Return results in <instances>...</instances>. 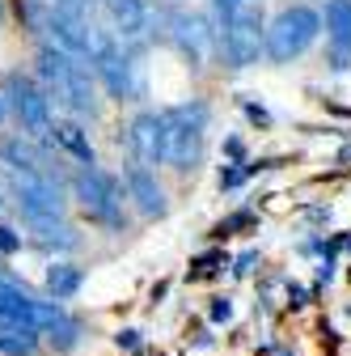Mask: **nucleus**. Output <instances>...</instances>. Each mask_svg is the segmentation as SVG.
I'll return each instance as SVG.
<instances>
[{
    "mask_svg": "<svg viewBox=\"0 0 351 356\" xmlns=\"http://www.w3.org/2000/svg\"><path fill=\"white\" fill-rule=\"evenodd\" d=\"M318 30H322V17H318L309 5H292V9H284V13L267 26V56H271L275 64L296 60V56L318 38Z\"/></svg>",
    "mask_w": 351,
    "mask_h": 356,
    "instance_id": "nucleus-2",
    "label": "nucleus"
},
{
    "mask_svg": "<svg viewBox=\"0 0 351 356\" xmlns=\"http://www.w3.org/2000/svg\"><path fill=\"white\" fill-rule=\"evenodd\" d=\"M64 318V309L51 301H34L17 289H0V331H51Z\"/></svg>",
    "mask_w": 351,
    "mask_h": 356,
    "instance_id": "nucleus-4",
    "label": "nucleus"
},
{
    "mask_svg": "<svg viewBox=\"0 0 351 356\" xmlns=\"http://www.w3.org/2000/svg\"><path fill=\"white\" fill-rule=\"evenodd\" d=\"M22 246V238H17V229H9V225H0V250L5 254H13Z\"/></svg>",
    "mask_w": 351,
    "mask_h": 356,
    "instance_id": "nucleus-26",
    "label": "nucleus"
},
{
    "mask_svg": "<svg viewBox=\"0 0 351 356\" xmlns=\"http://www.w3.org/2000/svg\"><path fill=\"white\" fill-rule=\"evenodd\" d=\"M127 145L131 153L140 157V165H157L165 161V115H153V111H140L127 127Z\"/></svg>",
    "mask_w": 351,
    "mask_h": 356,
    "instance_id": "nucleus-9",
    "label": "nucleus"
},
{
    "mask_svg": "<svg viewBox=\"0 0 351 356\" xmlns=\"http://www.w3.org/2000/svg\"><path fill=\"white\" fill-rule=\"evenodd\" d=\"M55 140L76 157V161H85V165H94V145H89V136L80 131V123H55Z\"/></svg>",
    "mask_w": 351,
    "mask_h": 356,
    "instance_id": "nucleus-18",
    "label": "nucleus"
},
{
    "mask_svg": "<svg viewBox=\"0 0 351 356\" xmlns=\"http://www.w3.org/2000/svg\"><path fill=\"white\" fill-rule=\"evenodd\" d=\"M326 38L334 51V68L343 72L351 64V0H330L326 5Z\"/></svg>",
    "mask_w": 351,
    "mask_h": 356,
    "instance_id": "nucleus-11",
    "label": "nucleus"
},
{
    "mask_svg": "<svg viewBox=\"0 0 351 356\" xmlns=\"http://www.w3.org/2000/svg\"><path fill=\"white\" fill-rule=\"evenodd\" d=\"M47 30H51V42L64 51V56H89V26L72 13H47Z\"/></svg>",
    "mask_w": 351,
    "mask_h": 356,
    "instance_id": "nucleus-13",
    "label": "nucleus"
},
{
    "mask_svg": "<svg viewBox=\"0 0 351 356\" xmlns=\"http://www.w3.org/2000/svg\"><path fill=\"white\" fill-rule=\"evenodd\" d=\"M76 289H80V267H72V263H55L51 272H47V293H51L55 301L72 297Z\"/></svg>",
    "mask_w": 351,
    "mask_h": 356,
    "instance_id": "nucleus-20",
    "label": "nucleus"
},
{
    "mask_svg": "<svg viewBox=\"0 0 351 356\" xmlns=\"http://www.w3.org/2000/svg\"><path fill=\"white\" fill-rule=\"evenodd\" d=\"M38 348V331H0V356H30Z\"/></svg>",
    "mask_w": 351,
    "mask_h": 356,
    "instance_id": "nucleus-21",
    "label": "nucleus"
},
{
    "mask_svg": "<svg viewBox=\"0 0 351 356\" xmlns=\"http://www.w3.org/2000/svg\"><path fill=\"white\" fill-rule=\"evenodd\" d=\"M9 102H13V111H17V119H22L26 131H34V136H47V131H51L47 94H42V89H34L22 72L9 76Z\"/></svg>",
    "mask_w": 351,
    "mask_h": 356,
    "instance_id": "nucleus-8",
    "label": "nucleus"
},
{
    "mask_svg": "<svg viewBox=\"0 0 351 356\" xmlns=\"http://www.w3.org/2000/svg\"><path fill=\"white\" fill-rule=\"evenodd\" d=\"M30 229H34V242L38 246H55V250H72L80 238L76 229L68 225L64 216H47V220H30Z\"/></svg>",
    "mask_w": 351,
    "mask_h": 356,
    "instance_id": "nucleus-15",
    "label": "nucleus"
},
{
    "mask_svg": "<svg viewBox=\"0 0 351 356\" xmlns=\"http://www.w3.org/2000/svg\"><path fill=\"white\" fill-rule=\"evenodd\" d=\"M221 47H225L229 68H250V64H258V56L267 51V30H262L258 13L233 17V22L225 26V34H221Z\"/></svg>",
    "mask_w": 351,
    "mask_h": 356,
    "instance_id": "nucleus-6",
    "label": "nucleus"
},
{
    "mask_svg": "<svg viewBox=\"0 0 351 356\" xmlns=\"http://www.w3.org/2000/svg\"><path fill=\"white\" fill-rule=\"evenodd\" d=\"M136 343H140L136 331H123V335H119V348H136Z\"/></svg>",
    "mask_w": 351,
    "mask_h": 356,
    "instance_id": "nucleus-28",
    "label": "nucleus"
},
{
    "mask_svg": "<svg viewBox=\"0 0 351 356\" xmlns=\"http://www.w3.org/2000/svg\"><path fill=\"white\" fill-rule=\"evenodd\" d=\"M203 127H207V106L187 102L165 111V161L173 170H195L203 157Z\"/></svg>",
    "mask_w": 351,
    "mask_h": 356,
    "instance_id": "nucleus-1",
    "label": "nucleus"
},
{
    "mask_svg": "<svg viewBox=\"0 0 351 356\" xmlns=\"http://www.w3.org/2000/svg\"><path fill=\"white\" fill-rule=\"evenodd\" d=\"M110 13H114V26H119L123 38H140L144 26H148V5L144 0H119V5H110Z\"/></svg>",
    "mask_w": 351,
    "mask_h": 356,
    "instance_id": "nucleus-16",
    "label": "nucleus"
},
{
    "mask_svg": "<svg viewBox=\"0 0 351 356\" xmlns=\"http://www.w3.org/2000/svg\"><path fill=\"white\" fill-rule=\"evenodd\" d=\"M127 191H131V200H136V208L144 212V216H165V191H161V183H157V174L148 170V165H136V170H127Z\"/></svg>",
    "mask_w": 351,
    "mask_h": 356,
    "instance_id": "nucleus-14",
    "label": "nucleus"
},
{
    "mask_svg": "<svg viewBox=\"0 0 351 356\" xmlns=\"http://www.w3.org/2000/svg\"><path fill=\"white\" fill-rule=\"evenodd\" d=\"M241 178H246V170H241V165H233V170H225V174H221V187H237Z\"/></svg>",
    "mask_w": 351,
    "mask_h": 356,
    "instance_id": "nucleus-27",
    "label": "nucleus"
},
{
    "mask_svg": "<svg viewBox=\"0 0 351 356\" xmlns=\"http://www.w3.org/2000/svg\"><path fill=\"white\" fill-rule=\"evenodd\" d=\"M212 5H216V17H221V30H225L233 17H241V5H246V0H212Z\"/></svg>",
    "mask_w": 351,
    "mask_h": 356,
    "instance_id": "nucleus-23",
    "label": "nucleus"
},
{
    "mask_svg": "<svg viewBox=\"0 0 351 356\" xmlns=\"http://www.w3.org/2000/svg\"><path fill=\"white\" fill-rule=\"evenodd\" d=\"M221 263H225V254H203V259H195V276H212Z\"/></svg>",
    "mask_w": 351,
    "mask_h": 356,
    "instance_id": "nucleus-25",
    "label": "nucleus"
},
{
    "mask_svg": "<svg viewBox=\"0 0 351 356\" xmlns=\"http://www.w3.org/2000/svg\"><path fill=\"white\" fill-rule=\"evenodd\" d=\"M94 68H98L102 85L110 89V98H119V102H136V98L144 94V76H140V64L131 60V56H123L119 47H114L110 56L94 60Z\"/></svg>",
    "mask_w": 351,
    "mask_h": 356,
    "instance_id": "nucleus-7",
    "label": "nucleus"
},
{
    "mask_svg": "<svg viewBox=\"0 0 351 356\" xmlns=\"http://www.w3.org/2000/svg\"><path fill=\"white\" fill-rule=\"evenodd\" d=\"M106 5H119V0H106Z\"/></svg>",
    "mask_w": 351,
    "mask_h": 356,
    "instance_id": "nucleus-32",
    "label": "nucleus"
},
{
    "mask_svg": "<svg viewBox=\"0 0 351 356\" xmlns=\"http://www.w3.org/2000/svg\"><path fill=\"white\" fill-rule=\"evenodd\" d=\"M0 22H5V0H0Z\"/></svg>",
    "mask_w": 351,
    "mask_h": 356,
    "instance_id": "nucleus-30",
    "label": "nucleus"
},
{
    "mask_svg": "<svg viewBox=\"0 0 351 356\" xmlns=\"http://www.w3.org/2000/svg\"><path fill=\"white\" fill-rule=\"evenodd\" d=\"M72 68L76 64L60 47H38V76H42V85H47V94L60 98L64 106H68V89H72Z\"/></svg>",
    "mask_w": 351,
    "mask_h": 356,
    "instance_id": "nucleus-12",
    "label": "nucleus"
},
{
    "mask_svg": "<svg viewBox=\"0 0 351 356\" xmlns=\"http://www.w3.org/2000/svg\"><path fill=\"white\" fill-rule=\"evenodd\" d=\"M246 111H250V119H254V123H267V111H262V106H254V102H246Z\"/></svg>",
    "mask_w": 351,
    "mask_h": 356,
    "instance_id": "nucleus-29",
    "label": "nucleus"
},
{
    "mask_svg": "<svg viewBox=\"0 0 351 356\" xmlns=\"http://www.w3.org/2000/svg\"><path fill=\"white\" fill-rule=\"evenodd\" d=\"M5 161L17 170V174H34V170H42V157H38V149L30 145V140H22V136H13V140H5Z\"/></svg>",
    "mask_w": 351,
    "mask_h": 356,
    "instance_id": "nucleus-19",
    "label": "nucleus"
},
{
    "mask_svg": "<svg viewBox=\"0 0 351 356\" xmlns=\"http://www.w3.org/2000/svg\"><path fill=\"white\" fill-rule=\"evenodd\" d=\"M68 106L76 115H98V89H94V76L85 72L80 64L72 68V89H68Z\"/></svg>",
    "mask_w": 351,
    "mask_h": 356,
    "instance_id": "nucleus-17",
    "label": "nucleus"
},
{
    "mask_svg": "<svg viewBox=\"0 0 351 356\" xmlns=\"http://www.w3.org/2000/svg\"><path fill=\"white\" fill-rule=\"evenodd\" d=\"M17 208L26 220H47V216H64V191L51 174H17Z\"/></svg>",
    "mask_w": 351,
    "mask_h": 356,
    "instance_id": "nucleus-5",
    "label": "nucleus"
},
{
    "mask_svg": "<svg viewBox=\"0 0 351 356\" xmlns=\"http://www.w3.org/2000/svg\"><path fill=\"white\" fill-rule=\"evenodd\" d=\"M169 34H173V42L182 47V56H187L195 68L207 60L212 30H207V22H203L199 13H173V26H169Z\"/></svg>",
    "mask_w": 351,
    "mask_h": 356,
    "instance_id": "nucleus-10",
    "label": "nucleus"
},
{
    "mask_svg": "<svg viewBox=\"0 0 351 356\" xmlns=\"http://www.w3.org/2000/svg\"><path fill=\"white\" fill-rule=\"evenodd\" d=\"M233 318V301L229 297H216L212 301V323H229Z\"/></svg>",
    "mask_w": 351,
    "mask_h": 356,
    "instance_id": "nucleus-24",
    "label": "nucleus"
},
{
    "mask_svg": "<svg viewBox=\"0 0 351 356\" xmlns=\"http://www.w3.org/2000/svg\"><path fill=\"white\" fill-rule=\"evenodd\" d=\"M0 119H5V98H0Z\"/></svg>",
    "mask_w": 351,
    "mask_h": 356,
    "instance_id": "nucleus-31",
    "label": "nucleus"
},
{
    "mask_svg": "<svg viewBox=\"0 0 351 356\" xmlns=\"http://www.w3.org/2000/svg\"><path fill=\"white\" fill-rule=\"evenodd\" d=\"M72 195L80 200V208L89 212L102 225H123V195H119V183L110 174H98V170H80L72 178Z\"/></svg>",
    "mask_w": 351,
    "mask_h": 356,
    "instance_id": "nucleus-3",
    "label": "nucleus"
},
{
    "mask_svg": "<svg viewBox=\"0 0 351 356\" xmlns=\"http://www.w3.org/2000/svg\"><path fill=\"white\" fill-rule=\"evenodd\" d=\"M76 335H80V327H76L72 318H60V323H55V327L47 331V339H51V343H55L60 352H64V348H72V343H76Z\"/></svg>",
    "mask_w": 351,
    "mask_h": 356,
    "instance_id": "nucleus-22",
    "label": "nucleus"
}]
</instances>
